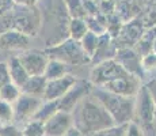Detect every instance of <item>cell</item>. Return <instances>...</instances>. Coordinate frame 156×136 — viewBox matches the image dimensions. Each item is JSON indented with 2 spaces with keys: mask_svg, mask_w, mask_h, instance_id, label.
Wrapping results in <instances>:
<instances>
[{
  "mask_svg": "<svg viewBox=\"0 0 156 136\" xmlns=\"http://www.w3.org/2000/svg\"><path fill=\"white\" fill-rule=\"evenodd\" d=\"M38 6L42 14L40 37L42 38L45 48L55 46L68 40L72 18L65 0H41Z\"/></svg>",
  "mask_w": 156,
  "mask_h": 136,
  "instance_id": "obj_1",
  "label": "cell"
},
{
  "mask_svg": "<svg viewBox=\"0 0 156 136\" xmlns=\"http://www.w3.org/2000/svg\"><path fill=\"white\" fill-rule=\"evenodd\" d=\"M73 125L90 136L113 128L117 124L105 106L92 94L84 97L72 112Z\"/></svg>",
  "mask_w": 156,
  "mask_h": 136,
  "instance_id": "obj_2",
  "label": "cell"
},
{
  "mask_svg": "<svg viewBox=\"0 0 156 136\" xmlns=\"http://www.w3.org/2000/svg\"><path fill=\"white\" fill-rule=\"evenodd\" d=\"M91 94L105 106L117 125H125L134 120L136 97L118 95L99 86L92 87Z\"/></svg>",
  "mask_w": 156,
  "mask_h": 136,
  "instance_id": "obj_3",
  "label": "cell"
},
{
  "mask_svg": "<svg viewBox=\"0 0 156 136\" xmlns=\"http://www.w3.org/2000/svg\"><path fill=\"white\" fill-rule=\"evenodd\" d=\"M45 50L50 59L60 60L73 68L91 64V59L87 56L84 49L82 48L80 41H76L73 38H68L55 46L45 48Z\"/></svg>",
  "mask_w": 156,
  "mask_h": 136,
  "instance_id": "obj_4",
  "label": "cell"
},
{
  "mask_svg": "<svg viewBox=\"0 0 156 136\" xmlns=\"http://www.w3.org/2000/svg\"><path fill=\"white\" fill-rule=\"evenodd\" d=\"M42 14L40 6H12V29L29 37L40 35Z\"/></svg>",
  "mask_w": 156,
  "mask_h": 136,
  "instance_id": "obj_5",
  "label": "cell"
},
{
  "mask_svg": "<svg viewBox=\"0 0 156 136\" xmlns=\"http://www.w3.org/2000/svg\"><path fill=\"white\" fill-rule=\"evenodd\" d=\"M129 72L117 61L115 59L112 60H106V61H102L99 64L92 65L91 71H90V78L91 83L94 86H105L106 83L112 82L117 78H121L128 75Z\"/></svg>",
  "mask_w": 156,
  "mask_h": 136,
  "instance_id": "obj_6",
  "label": "cell"
},
{
  "mask_svg": "<svg viewBox=\"0 0 156 136\" xmlns=\"http://www.w3.org/2000/svg\"><path fill=\"white\" fill-rule=\"evenodd\" d=\"M156 112V102L145 83L141 84L136 95V112L134 120H137L143 127L152 125Z\"/></svg>",
  "mask_w": 156,
  "mask_h": 136,
  "instance_id": "obj_7",
  "label": "cell"
},
{
  "mask_svg": "<svg viewBox=\"0 0 156 136\" xmlns=\"http://www.w3.org/2000/svg\"><path fill=\"white\" fill-rule=\"evenodd\" d=\"M92 87H94V84L91 83L90 79L79 78V79L76 80V83L69 89V91L62 97L61 99H58V110L72 113L73 109L76 108V105L79 104L84 97L91 94Z\"/></svg>",
  "mask_w": 156,
  "mask_h": 136,
  "instance_id": "obj_8",
  "label": "cell"
},
{
  "mask_svg": "<svg viewBox=\"0 0 156 136\" xmlns=\"http://www.w3.org/2000/svg\"><path fill=\"white\" fill-rule=\"evenodd\" d=\"M144 31H145V26H144L140 15L133 18L129 22H125L122 25L118 37L114 38L117 48L118 49H121V48H134L137 42L140 41V38L143 37Z\"/></svg>",
  "mask_w": 156,
  "mask_h": 136,
  "instance_id": "obj_9",
  "label": "cell"
},
{
  "mask_svg": "<svg viewBox=\"0 0 156 136\" xmlns=\"http://www.w3.org/2000/svg\"><path fill=\"white\" fill-rule=\"evenodd\" d=\"M18 57L22 61V64L25 65L30 76L44 75L45 69L48 67V63L50 60L45 49H30V48L18 53Z\"/></svg>",
  "mask_w": 156,
  "mask_h": 136,
  "instance_id": "obj_10",
  "label": "cell"
},
{
  "mask_svg": "<svg viewBox=\"0 0 156 136\" xmlns=\"http://www.w3.org/2000/svg\"><path fill=\"white\" fill-rule=\"evenodd\" d=\"M44 99L31 97L27 94H23L19 97L16 102L14 104V113H15V121L16 124H26L30 120H33L34 114L42 105Z\"/></svg>",
  "mask_w": 156,
  "mask_h": 136,
  "instance_id": "obj_11",
  "label": "cell"
},
{
  "mask_svg": "<svg viewBox=\"0 0 156 136\" xmlns=\"http://www.w3.org/2000/svg\"><path fill=\"white\" fill-rule=\"evenodd\" d=\"M115 60L122 65L129 74L140 78L144 82V76L147 72L143 68V56L134 48H121L115 54Z\"/></svg>",
  "mask_w": 156,
  "mask_h": 136,
  "instance_id": "obj_12",
  "label": "cell"
},
{
  "mask_svg": "<svg viewBox=\"0 0 156 136\" xmlns=\"http://www.w3.org/2000/svg\"><path fill=\"white\" fill-rule=\"evenodd\" d=\"M79 78L75 74H68L65 76L57 78V79L48 80L46 90H45V101H58L69 91V89L76 83Z\"/></svg>",
  "mask_w": 156,
  "mask_h": 136,
  "instance_id": "obj_13",
  "label": "cell"
},
{
  "mask_svg": "<svg viewBox=\"0 0 156 136\" xmlns=\"http://www.w3.org/2000/svg\"><path fill=\"white\" fill-rule=\"evenodd\" d=\"M31 37L20 33L19 30L10 29L0 34V50L4 52H16L20 53L29 49V44Z\"/></svg>",
  "mask_w": 156,
  "mask_h": 136,
  "instance_id": "obj_14",
  "label": "cell"
},
{
  "mask_svg": "<svg viewBox=\"0 0 156 136\" xmlns=\"http://www.w3.org/2000/svg\"><path fill=\"white\" fill-rule=\"evenodd\" d=\"M73 125L72 113L58 110L53 117L45 123V135L48 136H64V134Z\"/></svg>",
  "mask_w": 156,
  "mask_h": 136,
  "instance_id": "obj_15",
  "label": "cell"
},
{
  "mask_svg": "<svg viewBox=\"0 0 156 136\" xmlns=\"http://www.w3.org/2000/svg\"><path fill=\"white\" fill-rule=\"evenodd\" d=\"M117 52H118V48H117L114 38L109 33H105V34L99 35V44H98L97 52L91 59V65L99 64V63L106 61V60L115 59Z\"/></svg>",
  "mask_w": 156,
  "mask_h": 136,
  "instance_id": "obj_16",
  "label": "cell"
},
{
  "mask_svg": "<svg viewBox=\"0 0 156 136\" xmlns=\"http://www.w3.org/2000/svg\"><path fill=\"white\" fill-rule=\"evenodd\" d=\"M7 64H8V71H10L11 82L22 89V87L25 86L26 82L29 80L30 75H29V72L26 71V68H25V65L22 64V61L19 60L18 54H12V56L8 59Z\"/></svg>",
  "mask_w": 156,
  "mask_h": 136,
  "instance_id": "obj_17",
  "label": "cell"
},
{
  "mask_svg": "<svg viewBox=\"0 0 156 136\" xmlns=\"http://www.w3.org/2000/svg\"><path fill=\"white\" fill-rule=\"evenodd\" d=\"M48 79L44 75L40 76H30L29 80L25 83V86L22 87V93L31 97H37V98H42L45 97V90H46Z\"/></svg>",
  "mask_w": 156,
  "mask_h": 136,
  "instance_id": "obj_18",
  "label": "cell"
},
{
  "mask_svg": "<svg viewBox=\"0 0 156 136\" xmlns=\"http://www.w3.org/2000/svg\"><path fill=\"white\" fill-rule=\"evenodd\" d=\"M72 69H73V67H71V65H68V64H65V63L60 61V60L50 59L49 63H48L46 69H45L44 76L48 80L57 79V78L65 76V75H68V74H73V72H72Z\"/></svg>",
  "mask_w": 156,
  "mask_h": 136,
  "instance_id": "obj_19",
  "label": "cell"
},
{
  "mask_svg": "<svg viewBox=\"0 0 156 136\" xmlns=\"http://www.w3.org/2000/svg\"><path fill=\"white\" fill-rule=\"evenodd\" d=\"M57 112H58V101H45L44 99L42 105L40 106V109L37 110V113L34 114L33 119L46 123L50 117L55 116Z\"/></svg>",
  "mask_w": 156,
  "mask_h": 136,
  "instance_id": "obj_20",
  "label": "cell"
},
{
  "mask_svg": "<svg viewBox=\"0 0 156 136\" xmlns=\"http://www.w3.org/2000/svg\"><path fill=\"white\" fill-rule=\"evenodd\" d=\"M88 31L87 20L84 18H72L69 23V38L80 41Z\"/></svg>",
  "mask_w": 156,
  "mask_h": 136,
  "instance_id": "obj_21",
  "label": "cell"
},
{
  "mask_svg": "<svg viewBox=\"0 0 156 136\" xmlns=\"http://www.w3.org/2000/svg\"><path fill=\"white\" fill-rule=\"evenodd\" d=\"M22 95V90L20 87H18L12 82H8L7 84L0 89V99L2 101H5L8 104H15V102L19 99V97Z\"/></svg>",
  "mask_w": 156,
  "mask_h": 136,
  "instance_id": "obj_22",
  "label": "cell"
},
{
  "mask_svg": "<svg viewBox=\"0 0 156 136\" xmlns=\"http://www.w3.org/2000/svg\"><path fill=\"white\" fill-rule=\"evenodd\" d=\"M80 44H82V48L84 49L87 56H88L90 59H92V56H94L95 52H97L98 44H99V35L88 30L87 34L80 40Z\"/></svg>",
  "mask_w": 156,
  "mask_h": 136,
  "instance_id": "obj_23",
  "label": "cell"
},
{
  "mask_svg": "<svg viewBox=\"0 0 156 136\" xmlns=\"http://www.w3.org/2000/svg\"><path fill=\"white\" fill-rule=\"evenodd\" d=\"M140 18L143 19V23L145 29H151L156 26V2H151L145 8L141 11Z\"/></svg>",
  "mask_w": 156,
  "mask_h": 136,
  "instance_id": "obj_24",
  "label": "cell"
},
{
  "mask_svg": "<svg viewBox=\"0 0 156 136\" xmlns=\"http://www.w3.org/2000/svg\"><path fill=\"white\" fill-rule=\"evenodd\" d=\"M23 136H45V123L38 120H30L22 129Z\"/></svg>",
  "mask_w": 156,
  "mask_h": 136,
  "instance_id": "obj_25",
  "label": "cell"
},
{
  "mask_svg": "<svg viewBox=\"0 0 156 136\" xmlns=\"http://www.w3.org/2000/svg\"><path fill=\"white\" fill-rule=\"evenodd\" d=\"M14 121H15L14 105L0 99V125L14 124Z\"/></svg>",
  "mask_w": 156,
  "mask_h": 136,
  "instance_id": "obj_26",
  "label": "cell"
},
{
  "mask_svg": "<svg viewBox=\"0 0 156 136\" xmlns=\"http://www.w3.org/2000/svg\"><path fill=\"white\" fill-rule=\"evenodd\" d=\"M65 4H67L71 18H84V19L87 18L83 0H65Z\"/></svg>",
  "mask_w": 156,
  "mask_h": 136,
  "instance_id": "obj_27",
  "label": "cell"
},
{
  "mask_svg": "<svg viewBox=\"0 0 156 136\" xmlns=\"http://www.w3.org/2000/svg\"><path fill=\"white\" fill-rule=\"evenodd\" d=\"M12 29V7L0 8V34Z\"/></svg>",
  "mask_w": 156,
  "mask_h": 136,
  "instance_id": "obj_28",
  "label": "cell"
},
{
  "mask_svg": "<svg viewBox=\"0 0 156 136\" xmlns=\"http://www.w3.org/2000/svg\"><path fill=\"white\" fill-rule=\"evenodd\" d=\"M124 136H145L143 125L137 120H132L130 123L125 124Z\"/></svg>",
  "mask_w": 156,
  "mask_h": 136,
  "instance_id": "obj_29",
  "label": "cell"
},
{
  "mask_svg": "<svg viewBox=\"0 0 156 136\" xmlns=\"http://www.w3.org/2000/svg\"><path fill=\"white\" fill-rule=\"evenodd\" d=\"M143 68L145 72H149V74H155L156 72V52L155 50H152V52H149L148 54H145V56H143Z\"/></svg>",
  "mask_w": 156,
  "mask_h": 136,
  "instance_id": "obj_30",
  "label": "cell"
},
{
  "mask_svg": "<svg viewBox=\"0 0 156 136\" xmlns=\"http://www.w3.org/2000/svg\"><path fill=\"white\" fill-rule=\"evenodd\" d=\"M0 136H23V134L14 124H8V125H0Z\"/></svg>",
  "mask_w": 156,
  "mask_h": 136,
  "instance_id": "obj_31",
  "label": "cell"
},
{
  "mask_svg": "<svg viewBox=\"0 0 156 136\" xmlns=\"http://www.w3.org/2000/svg\"><path fill=\"white\" fill-rule=\"evenodd\" d=\"M8 82H11L8 64L5 61H0V89H2L4 84H7Z\"/></svg>",
  "mask_w": 156,
  "mask_h": 136,
  "instance_id": "obj_32",
  "label": "cell"
},
{
  "mask_svg": "<svg viewBox=\"0 0 156 136\" xmlns=\"http://www.w3.org/2000/svg\"><path fill=\"white\" fill-rule=\"evenodd\" d=\"M144 83L148 86L149 91H151V94H152V97H154V99H155V102H156V78L152 76L151 79H148L147 82H144Z\"/></svg>",
  "mask_w": 156,
  "mask_h": 136,
  "instance_id": "obj_33",
  "label": "cell"
},
{
  "mask_svg": "<svg viewBox=\"0 0 156 136\" xmlns=\"http://www.w3.org/2000/svg\"><path fill=\"white\" fill-rule=\"evenodd\" d=\"M41 0H12L14 4L19 6H38Z\"/></svg>",
  "mask_w": 156,
  "mask_h": 136,
  "instance_id": "obj_34",
  "label": "cell"
},
{
  "mask_svg": "<svg viewBox=\"0 0 156 136\" xmlns=\"http://www.w3.org/2000/svg\"><path fill=\"white\" fill-rule=\"evenodd\" d=\"M64 136H84V134H83L79 128H76L75 125H72L71 128L64 134Z\"/></svg>",
  "mask_w": 156,
  "mask_h": 136,
  "instance_id": "obj_35",
  "label": "cell"
},
{
  "mask_svg": "<svg viewBox=\"0 0 156 136\" xmlns=\"http://www.w3.org/2000/svg\"><path fill=\"white\" fill-rule=\"evenodd\" d=\"M154 127L156 128V112H155V119H154Z\"/></svg>",
  "mask_w": 156,
  "mask_h": 136,
  "instance_id": "obj_36",
  "label": "cell"
},
{
  "mask_svg": "<svg viewBox=\"0 0 156 136\" xmlns=\"http://www.w3.org/2000/svg\"><path fill=\"white\" fill-rule=\"evenodd\" d=\"M94 2H101V0H94Z\"/></svg>",
  "mask_w": 156,
  "mask_h": 136,
  "instance_id": "obj_37",
  "label": "cell"
},
{
  "mask_svg": "<svg viewBox=\"0 0 156 136\" xmlns=\"http://www.w3.org/2000/svg\"><path fill=\"white\" fill-rule=\"evenodd\" d=\"M154 76H155V78H156V72H155V74H154Z\"/></svg>",
  "mask_w": 156,
  "mask_h": 136,
  "instance_id": "obj_38",
  "label": "cell"
},
{
  "mask_svg": "<svg viewBox=\"0 0 156 136\" xmlns=\"http://www.w3.org/2000/svg\"><path fill=\"white\" fill-rule=\"evenodd\" d=\"M115 2H119V0H115Z\"/></svg>",
  "mask_w": 156,
  "mask_h": 136,
  "instance_id": "obj_39",
  "label": "cell"
},
{
  "mask_svg": "<svg viewBox=\"0 0 156 136\" xmlns=\"http://www.w3.org/2000/svg\"><path fill=\"white\" fill-rule=\"evenodd\" d=\"M45 136H48V135H45Z\"/></svg>",
  "mask_w": 156,
  "mask_h": 136,
  "instance_id": "obj_40",
  "label": "cell"
}]
</instances>
